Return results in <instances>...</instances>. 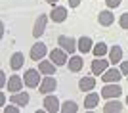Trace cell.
<instances>
[{"mask_svg":"<svg viewBox=\"0 0 128 113\" xmlns=\"http://www.w3.org/2000/svg\"><path fill=\"white\" fill-rule=\"evenodd\" d=\"M40 69H27L25 75H23V81H25V86H29V88H36V86H40V82H42V79H40Z\"/></svg>","mask_w":128,"mask_h":113,"instance_id":"cell-1","label":"cell"},{"mask_svg":"<svg viewBox=\"0 0 128 113\" xmlns=\"http://www.w3.org/2000/svg\"><path fill=\"white\" fill-rule=\"evenodd\" d=\"M120 94H122V88L117 82H105V86H103V90H102V98H105V100L118 98Z\"/></svg>","mask_w":128,"mask_h":113,"instance_id":"cell-2","label":"cell"},{"mask_svg":"<svg viewBox=\"0 0 128 113\" xmlns=\"http://www.w3.org/2000/svg\"><path fill=\"white\" fill-rule=\"evenodd\" d=\"M58 44L65 52H69V54H75L76 48H78V40H75V38H71V37H65V35H61L58 38Z\"/></svg>","mask_w":128,"mask_h":113,"instance_id":"cell-3","label":"cell"},{"mask_svg":"<svg viewBox=\"0 0 128 113\" xmlns=\"http://www.w3.org/2000/svg\"><path fill=\"white\" fill-rule=\"evenodd\" d=\"M67 54H69V52H65V50L59 46V48H56V50H52V52H50V59H52L58 67H61V65H65L67 61H69Z\"/></svg>","mask_w":128,"mask_h":113,"instance_id":"cell-4","label":"cell"},{"mask_svg":"<svg viewBox=\"0 0 128 113\" xmlns=\"http://www.w3.org/2000/svg\"><path fill=\"white\" fill-rule=\"evenodd\" d=\"M56 88H58V81H56L52 75H48L46 79H42V82H40V86H38V92L46 96V94H52Z\"/></svg>","mask_w":128,"mask_h":113,"instance_id":"cell-5","label":"cell"},{"mask_svg":"<svg viewBox=\"0 0 128 113\" xmlns=\"http://www.w3.org/2000/svg\"><path fill=\"white\" fill-rule=\"evenodd\" d=\"M44 109L50 113H58L61 111V105H59V100L56 96H52V94H46V98H44V102H42Z\"/></svg>","mask_w":128,"mask_h":113,"instance_id":"cell-6","label":"cell"},{"mask_svg":"<svg viewBox=\"0 0 128 113\" xmlns=\"http://www.w3.org/2000/svg\"><path fill=\"white\" fill-rule=\"evenodd\" d=\"M107 63H111V61H109V59H102V58L92 59V67H90L92 75H100V77H102L103 73L107 71Z\"/></svg>","mask_w":128,"mask_h":113,"instance_id":"cell-7","label":"cell"},{"mask_svg":"<svg viewBox=\"0 0 128 113\" xmlns=\"http://www.w3.org/2000/svg\"><path fill=\"white\" fill-rule=\"evenodd\" d=\"M48 19L50 17L44 14V16H40L36 19V23H34V29H32V37L34 38H40L44 35V31H46V25H48Z\"/></svg>","mask_w":128,"mask_h":113,"instance_id":"cell-8","label":"cell"},{"mask_svg":"<svg viewBox=\"0 0 128 113\" xmlns=\"http://www.w3.org/2000/svg\"><path fill=\"white\" fill-rule=\"evenodd\" d=\"M46 52H48V48H46V44H44V42L32 44V48H31V59H34V61H40V59H44Z\"/></svg>","mask_w":128,"mask_h":113,"instance_id":"cell-9","label":"cell"},{"mask_svg":"<svg viewBox=\"0 0 128 113\" xmlns=\"http://www.w3.org/2000/svg\"><path fill=\"white\" fill-rule=\"evenodd\" d=\"M23 84H25V81H23V79H19L17 75H12L10 79H8V84H6V90H10L12 94H16V92H21Z\"/></svg>","mask_w":128,"mask_h":113,"instance_id":"cell-10","label":"cell"},{"mask_svg":"<svg viewBox=\"0 0 128 113\" xmlns=\"http://www.w3.org/2000/svg\"><path fill=\"white\" fill-rule=\"evenodd\" d=\"M120 79H122V71H120V69H107L105 73L102 75L103 82H118Z\"/></svg>","mask_w":128,"mask_h":113,"instance_id":"cell-11","label":"cell"},{"mask_svg":"<svg viewBox=\"0 0 128 113\" xmlns=\"http://www.w3.org/2000/svg\"><path fill=\"white\" fill-rule=\"evenodd\" d=\"M50 19H52V21H56V23L65 21V19H67V10H65L63 6H54L52 14H50Z\"/></svg>","mask_w":128,"mask_h":113,"instance_id":"cell-12","label":"cell"},{"mask_svg":"<svg viewBox=\"0 0 128 113\" xmlns=\"http://www.w3.org/2000/svg\"><path fill=\"white\" fill-rule=\"evenodd\" d=\"M56 67L58 65L54 63L52 59H40V63H38V69H40V73L42 75H56Z\"/></svg>","mask_w":128,"mask_h":113,"instance_id":"cell-13","label":"cell"},{"mask_svg":"<svg viewBox=\"0 0 128 113\" xmlns=\"http://www.w3.org/2000/svg\"><path fill=\"white\" fill-rule=\"evenodd\" d=\"M67 65H69L71 73H78V71L84 67V59L80 58V56H71L69 61H67Z\"/></svg>","mask_w":128,"mask_h":113,"instance_id":"cell-14","label":"cell"},{"mask_svg":"<svg viewBox=\"0 0 128 113\" xmlns=\"http://www.w3.org/2000/svg\"><path fill=\"white\" fill-rule=\"evenodd\" d=\"M94 88H96V79H94V77H82V79H80L78 90H82V92H92Z\"/></svg>","mask_w":128,"mask_h":113,"instance_id":"cell-15","label":"cell"},{"mask_svg":"<svg viewBox=\"0 0 128 113\" xmlns=\"http://www.w3.org/2000/svg\"><path fill=\"white\" fill-rule=\"evenodd\" d=\"M98 21H100V25H103V27H111L113 21H115V16H113L111 10H103L100 16H98Z\"/></svg>","mask_w":128,"mask_h":113,"instance_id":"cell-16","label":"cell"},{"mask_svg":"<svg viewBox=\"0 0 128 113\" xmlns=\"http://www.w3.org/2000/svg\"><path fill=\"white\" fill-rule=\"evenodd\" d=\"M109 61H111V65H117L122 61V48L120 46H111L109 48Z\"/></svg>","mask_w":128,"mask_h":113,"instance_id":"cell-17","label":"cell"},{"mask_svg":"<svg viewBox=\"0 0 128 113\" xmlns=\"http://www.w3.org/2000/svg\"><path fill=\"white\" fill-rule=\"evenodd\" d=\"M29 100H31V98H29V94H27V92H16V94H12V98H10V102L12 103H17V105H27V103H29Z\"/></svg>","mask_w":128,"mask_h":113,"instance_id":"cell-18","label":"cell"},{"mask_svg":"<svg viewBox=\"0 0 128 113\" xmlns=\"http://www.w3.org/2000/svg\"><path fill=\"white\" fill-rule=\"evenodd\" d=\"M120 111H122V103L117 100H113V102L107 100V103L103 105V113H120Z\"/></svg>","mask_w":128,"mask_h":113,"instance_id":"cell-19","label":"cell"},{"mask_svg":"<svg viewBox=\"0 0 128 113\" xmlns=\"http://www.w3.org/2000/svg\"><path fill=\"white\" fill-rule=\"evenodd\" d=\"M23 61H25V59H23V54L21 52H16V54L10 58V67L14 71H19L23 67Z\"/></svg>","mask_w":128,"mask_h":113,"instance_id":"cell-20","label":"cell"},{"mask_svg":"<svg viewBox=\"0 0 128 113\" xmlns=\"http://www.w3.org/2000/svg\"><path fill=\"white\" fill-rule=\"evenodd\" d=\"M98 103H100V94H94V92H92V94H86V98H84V107L88 109V111L94 109Z\"/></svg>","mask_w":128,"mask_h":113,"instance_id":"cell-21","label":"cell"},{"mask_svg":"<svg viewBox=\"0 0 128 113\" xmlns=\"http://www.w3.org/2000/svg\"><path fill=\"white\" fill-rule=\"evenodd\" d=\"M92 48H94L92 38H88V37H80V38H78V50L82 52V54H88V52H92Z\"/></svg>","mask_w":128,"mask_h":113,"instance_id":"cell-22","label":"cell"},{"mask_svg":"<svg viewBox=\"0 0 128 113\" xmlns=\"http://www.w3.org/2000/svg\"><path fill=\"white\" fill-rule=\"evenodd\" d=\"M76 111H78V105L73 100H67L61 103V113H76Z\"/></svg>","mask_w":128,"mask_h":113,"instance_id":"cell-23","label":"cell"},{"mask_svg":"<svg viewBox=\"0 0 128 113\" xmlns=\"http://www.w3.org/2000/svg\"><path fill=\"white\" fill-rule=\"evenodd\" d=\"M92 54L96 56V58H103V56L107 54V44H105V42H98V44H94Z\"/></svg>","mask_w":128,"mask_h":113,"instance_id":"cell-24","label":"cell"},{"mask_svg":"<svg viewBox=\"0 0 128 113\" xmlns=\"http://www.w3.org/2000/svg\"><path fill=\"white\" fill-rule=\"evenodd\" d=\"M118 25H120V29H128V14H122V16H120Z\"/></svg>","mask_w":128,"mask_h":113,"instance_id":"cell-25","label":"cell"},{"mask_svg":"<svg viewBox=\"0 0 128 113\" xmlns=\"http://www.w3.org/2000/svg\"><path fill=\"white\" fill-rule=\"evenodd\" d=\"M19 107H21V105H19ZM19 107H17V103H14V105H6L4 113H19Z\"/></svg>","mask_w":128,"mask_h":113,"instance_id":"cell-26","label":"cell"},{"mask_svg":"<svg viewBox=\"0 0 128 113\" xmlns=\"http://www.w3.org/2000/svg\"><path fill=\"white\" fill-rule=\"evenodd\" d=\"M107 2V8H118V6H120V2H122V0H105Z\"/></svg>","mask_w":128,"mask_h":113,"instance_id":"cell-27","label":"cell"},{"mask_svg":"<svg viewBox=\"0 0 128 113\" xmlns=\"http://www.w3.org/2000/svg\"><path fill=\"white\" fill-rule=\"evenodd\" d=\"M6 84H8V81H6V73L0 71V88H6Z\"/></svg>","mask_w":128,"mask_h":113,"instance_id":"cell-28","label":"cell"},{"mask_svg":"<svg viewBox=\"0 0 128 113\" xmlns=\"http://www.w3.org/2000/svg\"><path fill=\"white\" fill-rule=\"evenodd\" d=\"M120 71H122V75L128 77V61H120Z\"/></svg>","mask_w":128,"mask_h":113,"instance_id":"cell-29","label":"cell"},{"mask_svg":"<svg viewBox=\"0 0 128 113\" xmlns=\"http://www.w3.org/2000/svg\"><path fill=\"white\" fill-rule=\"evenodd\" d=\"M78 4H80V0H69V6H71V8H76Z\"/></svg>","mask_w":128,"mask_h":113,"instance_id":"cell-30","label":"cell"},{"mask_svg":"<svg viewBox=\"0 0 128 113\" xmlns=\"http://www.w3.org/2000/svg\"><path fill=\"white\" fill-rule=\"evenodd\" d=\"M6 103V94H0V105H4Z\"/></svg>","mask_w":128,"mask_h":113,"instance_id":"cell-31","label":"cell"},{"mask_svg":"<svg viewBox=\"0 0 128 113\" xmlns=\"http://www.w3.org/2000/svg\"><path fill=\"white\" fill-rule=\"evenodd\" d=\"M50 4H58V0H48Z\"/></svg>","mask_w":128,"mask_h":113,"instance_id":"cell-32","label":"cell"},{"mask_svg":"<svg viewBox=\"0 0 128 113\" xmlns=\"http://www.w3.org/2000/svg\"><path fill=\"white\" fill-rule=\"evenodd\" d=\"M126 105H128V96H126Z\"/></svg>","mask_w":128,"mask_h":113,"instance_id":"cell-33","label":"cell"}]
</instances>
